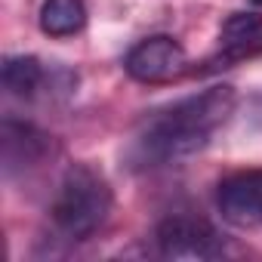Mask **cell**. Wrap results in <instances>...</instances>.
I'll return each instance as SVG.
<instances>
[{"label":"cell","instance_id":"cell-1","mask_svg":"<svg viewBox=\"0 0 262 262\" xmlns=\"http://www.w3.org/2000/svg\"><path fill=\"white\" fill-rule=\"evenodd\" d=\"M237 93L228 83H216L198 96L173 102L164 111H155L142 133L129 145V164L136 170H158L182 164L210 145V136L231 117Z\"/></svg>","mask_w":262,"mask_h":262},{"label":"cell","instance_id":"cell-2","mask_svg":"<svg viewBox=\"0 0 262 262\" xmlns=\"http://www.w3.org/2000/svg\"><path fill=\"white\" fill-rule=\"evenodd\" d=\"M111 213V185L90 164H71L56 188L50 216L62 237L86 241L93 237Z\"/></svg>","mask_w":262,"mask_h":262},{"label":"cell","instance_id":"cell-3","mask_svg":"<svg viewBox=\"0 0 262 262\" xmlns=\"http://www.w3.org/2000/svg\"><path fill=\"white\" fill-rule=\"evenodd\" d=\"M155 241L164 259H219L228 253L222 234L207 219L185 216V213L167 216L158 225Z\"/></svg>","mask_w":262,"mask_h":262},{"label":"cell","instance_id":"cell-4","mask_svg":"<svg viewBox=\"0 0 262 262\" xmlns=\"http://www.w3.org/2000/svg\"><path fill=\"white\" fill-rule=\"evenodd\" d=\"M123 68L139 83H170V80L185 74L188 56H185V47L176 37L155 34V37L139 40L133 50L126 53Z\"/></svg>","mask_w":262,"mask_h":262},{"label":"cell","instance_id":"cell-5","mask_svg":"<svg viewBox=\"0 0 262 262\" xmlns=\"http://www.w3.org/2000/svg\"><path fill=\"white\" fill-rule=\"evenodd\" d=\"M216 207L234 228H262V167L225 176L216 188Z\"/></svg>","mask_w":262,"mask_h":262},{"label":"cell","instance_id":"cell-6","mask_svg":"<svg viewBox=\"0 0 262 262\" xmlns=\"http://www.w3.org/2000/svg\"><path fill=\"white\" fill-rule=\"evenodd\" d=\"M0 148H4V173L13 176V173H22L28 167H37L50 155L53 142L43 129L7 117L4 129H0Z\"/></svg>","mask_w":262,"mask_h":262},{"label":"cell","instance_id":"cell-7","mask_svg":"<svg viewBox=\"0 0 262 262\" xmlns=\"http://www.w3.org/2000/svg\"><path fill=\"white\" fill-rule=\"evenodd\" d=\"M86 25L83 0H43L40 7V31L50 37H71Z\"/></svg>","mask_w":262,"mask_h":262},{"label":"cell","instance_id":"cell-8","mask_svg":"<svg viewBox=\"0 0 262 262\" xmlns=\"http://www.w3.org/2000/svg\"><path fill=\"white\" fill-rule=\"evenodd\" d=\"M43 65L34 56H10L4 62V86L10 96L31 99L43 86Z\"/></svg>","mask_w":262,"mask_h":262},{"label":"cell","instance_id":"cell-9","mask_svg":"<svg viewBox=\"0 0 262 262\" xmlns=\"http://www.w3.org/2000/svg\"><path fill=\"white\" fill-rule=\"evenodd\" d=\"M262 34V16L256 13H234L228 16V22L222 25V37L228 47H241V43H250Z\"/></svg>","mask_w":262,"mask_h":262},{"label":"cell","instance_id":"cell-10","mask_svg":"<svg viewBox=\"0 0 262 262\" xmlns=\"http://www.w3.org/2000/svg\"><path fill=\"white\" fill-rule=\"evenodd\" d=\"M253 4H256V7H262V0H253Z\"/></svg>","mask_w":262,"mask_h":262}]
</instances>
